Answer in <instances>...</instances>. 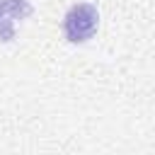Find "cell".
Here are the masks:
<instances>
[{"mask_svg": "<svg viewBox=\"0 0 155 155\" xmlns=\"http://www.w3.org/2000/svg\"><path fill=\"white\" fill-rule=\"evenodd\" d=\"M97 24H99L97 7L90 5V2H78L63 17V34H65L68 41L80 44V41L92 39V34L97 31Z\"/></svg>", "mask_w": 155, "mask_h": 155, "instance_id": "1", "label": "cell"}, {"mask_svg": "<svg viewBox=\"0 0 155 155\" xmlns=\"http://www.w3.org/2000/svg\"><path fill=\"white\" fill-rule=\"evenodd\" d=\"M29 12V0H0V41H12L17 19H24Z\"/></svg>", "mask_w": 155, "mask_h": 155, "instance_id": "2", "label": "cell"}]
</instances>
